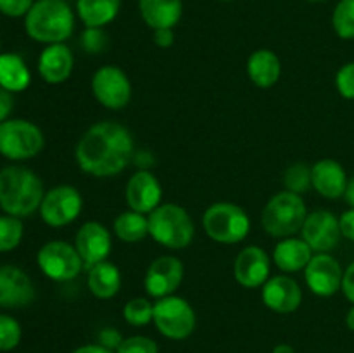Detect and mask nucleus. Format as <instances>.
Wrapping results in <instances>:
<instances>
[{"label":"nucleus","mask_w":354,"mask_h":353,"mask_svg":"<svg viewBox=\"0 0 354 353\" xmlns=\"http://www.w3.org/2000/svg\"><path fill=\"white\" fill-rule=\"evenodd\" d=\"M121 9V0H76V14L85 28H104L113 23Z\"/></svg>","instance_id":"26"},{"label":"nucleus","mask_w":354,"mask_h":353,"mask_svg":"<svg viewBox=\"0 0 354 353\" xmlns=\"http://www.w3.org/2000/svg\"><path fill=\"white\" fill-rule=\"evenodd\" d=\"M308 217L306 203L299 194L282 190L268 199L261 211V225L275 239L294 237L303 228Z\"/></svg>","instance_id":"4"},{"label":"nucleus","mask_w":354,"mask_h":353,"mask_svg":"<svg viewBox=\"0 0 354 353\" xmlns=\"http://www.w3.org/2000/svg\"><path fill=\"white\" fill-rule=\"evenodd\" d=\"M31 73L24 59L14 52L0 54V87L9 92H23L30 87Z\"/></svg>","instance_id":"27"},{"label":"nucleus","mask_w":354,"mask_h":353,"mask_svg":"<svg viewBox=\"0 0 354 353\" xmlns=\"http://www.w3.org/2000/svg\"><path fill=\"white\" fill-rule=\"evenodd\" d=\"M348 183L344 166L335 159L325 158L311 166V187L327 199H339L344 196Z\"/></svg>","instance_id":"20"},{"label":"nucleus","mask_w":354,"mask_h":353,"mask_svg":"<svg viewBox=\"0 0 354 353\" xmlns=\"http://www.w3.org/2000/svg\"><path fill=\"white\" fill-rule=\"evenodd\" d=\"M121 272L114 263L100 262L92 265L86 277L88 291L99 300H111L116 296L121 289Z\"/></svg>","instance_id":"25"},{"label":"nucleus","mask_w":354,"mask_h":353,"mask_svg":"<svg viewBox=\"0 0 354 353\" xmlns=\"http://www.w3.org/2000/svg\"><path fill=\"white\" fill-rule=\"evenodd\" d=\"M306 2H311V3H322V2H327V0H306Z\"/></svg>","instance_id":"47"},{"label":"nucleus","mask_w":354,"mask_h":353,"mask_svg":"<svg viewBox=\"0 0 354 353\" xmlns=\"http://www.w3.org/2000/svg\"><path fill=\"white\" fill-rule=\"evenodd\" d=\"M283 187L294 194H306L311 187V166L306 163H294L283 173Z\"/></svg>","instance_id":"32"},{"label":"nucleus","mask_w":354,"mask_h":353,"mask_svg":"<svg viewBox=\"0 0 354 353\" xmlns=\"http://www.w3.org/2000/svg\"><path fill=\"white\" fill-rule=\"evenodd\" d=\"M339 225H341L342 237L354 242V208H349L339 217Z\"/></svg>","instance_id":"39"},{"label":"nucleus","mask_w":354,"mask_h":353,"mask_svg":"<svg viewBox=\"0 0 354 353\" xmlns=\"http://www.w3.org/2000/svg\"><path fill=\"white\" fill-rule=\"evenodd\" d=\"M38 269L54 282H69L82 273L83 260L75 244L66 241H48L37 253Z\"/></svg>","instance_id":"9"},{"label":"nucleus","mask_w":354,"mask_h":353,"mask_svg":"<svg viewBox=\"0 0 354 353\" xmlns=\"http://www.w3.org/2000/svg\"><path fill=\"white\" fill-rule=\"evenodd\" d=\"M272 272V258L259 246H248L234 262V277L242 287L258 289L265 286Z\"/></svg>","instance_id":"15"},{"label":"nucleus","mask_w":354,"mask_h":353,"mask_svg":"<svg viewBox=\"0 0 354 353\" xmlns=\"http://www.w3.org/2000/svg\"><path fill=\"white\" fill-rule=\"evenodd\" d=\"M248 75L251 82L259 89H270L275 85L282 75V64L279 55L270 48H258L248 59Z\"/></svg>","instance_id":"24"},{"label":"nucleus","mask_w":354,"mask_h":353,"mask_svg":"<svg viewBox=\"0 0 354 353\" xmlns=\"http://www.w3.org/2000/svg\"><path fill=\"white\" fill-rule=\"evenodd\" d=\"M124 320L135 327H144L154 318V303L149 298H131L123 307Z\"/></svg>","instance_id":"30"},{"label":"nucleus","mask_w":354,"mask_h":353,"mask_svg":"<svg viewBox=\"0 0 354 353\" xmlns=\"http://www.w3.org/2000/svg\"><path fill=\"white\" fill-rule=\"evenodd\" d=\"M75 68V57L66 44H52L41 51L38 57V73L44 82L50 85H61L71 76Z\"/></svg>","instance_id":"21"},{"label":"nucleus","mask_w":354,"mask_h":353,"mask_svg":"<svg viewBox=\"0 0 354 353\" xmlns=\"http://www.w3.org/2000/svg\"><path fill=\"white\" fill-rule=\"evenodd\" d=\"M154 44L161 48H168L175 44V31L173 28H161L154 30Z\"/></svg>","instance_id":"42"},{"label":"nucleus","mask_w":354,"mask_h":353,"mask_svg":"<svg viewBox=\"0 0 354 353\" xmlns=\"http://www.w3.org/2000/svg\"><path fill=\"white\" fill-rule=\"evenodd\" d=\"M75 248L78 249L83 263L90 269L92 265L106 262L109 258L111 249H113V237L106 225L99 221H85L76 232Z\"/></svg>","instance_id":"17"},{"label":"nucleus","mask_w":354,"mask_h":353,"mask_svg":"<svg viewBox=\"0 0 354 353\" xmlns=\"http://www.w3.org/2000/svg\"><path fill=\"white\" fill-rule=\"evenodd\" d=\"M332 26L342 40H354V0H339L332 12Z\"/></svg>","instance_id":"31"},{"label":"nucleus","mask_w":354,"mask_h":353,"mask_svg":"<svg viewBox=\"0 0 354 353\" xmlns=\"http://www.w3.org/2000/svg\"><path fill=\"white\" fill-rule=\"evenodd\" d=\"M138 10L144 23L154 30L175 28L183 14L182 0H138Z\"/></svg>","instance_id":"23"},{"label":"nucleus","mask_w":354,"mask_h":353,"mask_svg":"<svg viewBox=\"0 0 354 353\" xmlns=\"http://www.w3.org/2000/svg\"><path fill=\"white\" fill-rule=\"evenodd\" d=\"M272 353H296V352H294L292 346L287 345V343H280V345H277L275 348L272 350Z\"/></svg>","instance_id":"45"},{"label":"nucleus","mask_w":354,"mask_h":353,"mask_svg":"<svg viewBox=\"0 0 354 353\" xmlns=\"http://www.w3.org/2000/svg\"><path fill=\"white\" fill-rule=\"evenodd\" d=\"M123 336L118 329L114 327H104L102 331L99 332V345H102L104 348L111 350V352L116 353V350L120 348V345L123 343Z\"/></svg>","instance_id":"38"},{"label":"nucleus","mask_w":354,"mask_h":353,"mask_svg":"<svg viewBox=\"0 0 354 353\" xmlns=\"http://www.w3.org/2000/svg\"><path fill=\"white\" fill-rule=\"evenodd\" d=\"M301 237L308 242L313 253H330L337 248L342 237L339 218L327 210L311 211L301 228Z\"/></svg>","instance_id":"14"},{"label":"nucleus","mask_w":354,"mask_h":353,"mask_svg":"<svg viewBox=\"0 0 354 353\" xmlns=\"http://www.w3.org/2000/svg\"><path fill=\"white\" fill-rule=\"evenodd\" d=\"M23 336L21 324L14 317L0 314V352H10L16 348Z\"/></svg>","instance_id":"33"},{"label":"nucleus","mask_w":354,"mask_h":353,"mask_svg":"<svg viewBox=\"0 0 354 353\" xmlns=\"http://www.w3.org/2000/svg\"><path fill=\"white\" fill-rule=\"evenodd\" d=\"M33 280L16 265L0 266V307L23 308L35 300Z\"/></svg>","instance_id":"19"},{"label":"nucleus","mask_w":354,"mask_h":353,"mask_svg":"<svg viewBox=\"0 0 354 353\" xmlns=\"http://www.w3.org/2000/svg\"><path fill=\"white\" fill-rule=\"evenodd\" d=\"M261 300L275 314H292L303 303V289L296 279L282 273L266 280L261 287Z\"/></svg>","instance_id":"18"},{"label":"nucleus","mask_w":354,"mask_h":353,"mask_svg":"<svg viewBox=\"0 0 354 353\" xmlns=\"http://www.w3.org/2000/svg\"><path fill=\"white\" fill-rule=\"evenodd\" d=\"M71 353H114V352H111V350L104 348V346L99 345V343H93V345L78 346V348L73 350Z\"/></svg>","instance_id":"43"},{"label":"nucleus","mask_w":354,"mask_h":353,"mask_svg":"<svg viewBox=\"0 0 354 353\" xmlns=\"http://www.w3.org/2000/svg\"><path fill=\"white\" fill-rule=\"evenodd\" d=\"M24 235L23 220L12 215H0V253L14 251Z\"/></svg>","instance_id":"29"},{"label":"nucleus","mask_w":354,"mask_h":353,"mask_svg":"<svg viewBox=\"0 0 354 353\" xmlns=\"http://www.w3.org/2000/svg\"><path fill=\"white\" fill-rule=\"evenodd\" d=\"M83 210V197L73 185H55L45 192L40 204V217L48 227L61 228L73 224Z\"/></svg>","instance_id":"10"},{"label":"nucleus","mask_w":354,"mask_h":353,"mask_svg":"<svg viewBox=\"0 0 354 353\" xmlns=\"http://www.w3.org/2000/svg\"><path fill=\"white\" fill-rule=\"evenodd\" d=\"M33 3L35 0H0V12L7 17H23Z\"/></svg>","instance_id":"37"},{"label":"nucleus","mask_w":354,"mask_h":353,"mask_svg":"<svg viewBox=\"0 0 354 353\" xmlns=\"http://www.w3.org/2000/svg\"><path fill=\"white\" fill-rule=\"evenodd\" d=\"M183 273H185L183 263L176 256H159L149 265L147 272H145V293L154 300L171 296L182 284Z\"/></svg>","instance_id":"13"},{"label":"nucleus","mask_w":354,"mask_h":353,"mask_svg":"<svg viewBox=\"0 0 354 353\" xmlns=\"http://www.w3.org/2000/svg\"><path fill=\"white\" fill-rule=\"evenodd\" d=\"M124 197L130 210L151 215L159 204H162L161 182L149 170H138L128 180Z\"/></svg>","instance_id":"16"},{"label":"nucleus","mask_w":354,"mask_h":353,"mask_svg":"<svg viewBox=\"0 0 354 353\" xmlns=\"http://www.w3.org/2000/svg\"><path fill=\"white\" fill-rule=\"evenodd\" d=\"M341 291L344 293L346 300L351 301L354 305V262L348 269L344 270V275H342V286Z\"/></svg>","instance_id":"41"},{"label":"nucleus","mask_w":354,"mask_h":353,"mask_svg":"<svg viewBox=\"0 0 354 353\" xmlns=\"http://www.w3.org/2000/svg\"><path fill=\"white\" fill-rule=\"evenodd\" d=\"M12 109H14L12 92H9V90H6L0 87V123L6 120H9Z\"/></svg>","instance_id":"40"},{"label":"nucleus","mask_w":354,"mask_h":353,"mask_svg":"<svg viewBox=\"0 0 354 353\" xmlns=\"http://www.w3.org/2000/svg\"><path fill=\"white\" fill-rule=\"evenodd\" d=\"M335 87L344 99L354 100V61L341 66L335 75Z\"/></svg>","instance_id":"36"},{"label":"nucleus","mask_w":354,"mask_h":353,"mask_svg":"<svg viewBox=\"0 0 354 353\" xmlns=\"http://www.w3.org/2000/svg\"><path fill=\"white\" fill-rule=\"evenodd\" d=\"M346 201H348V204L351 208H354V176L351 180H349L348 183V189H346V194H344Z\"/></svg>","instance_id":"44"},{"label":"nucleus","mask_w":354,"mask_h":353,"mask_svg":"<svg viewBox=\"0 0 354 353\" xmlns=\"http://www.w3.org/2000/svg\"><path fill=\"white\" fill-rule=\"evenodd\" d=\"M203 227L206 234L220 244H237L249 235L251 218L239 204L221 201L204 211Z\"/></svg>","instance_id":"6"},{"label":"nucleus","mask_w":354,"mask_h":353,"mask_svg":"<svg viewBox=\"0 0 354 353\" xmlns=\"http://www.w3.org/2000/svg\"><path fill=\"white\" fill-rule=\"evenodd\" d=\"M116 353H159L158 343L147 336H130L124 338Z\"/></svg>","instance_id":"34"},{"label":"nucleus","mask_w":354,"mask_h":353,"mask_svg":"<svg viewBox=\"0 0 354 353\" xmlns=\"http://www.w3.org/2000/svg\"><path fill=\"white\" fill-rule=\"evenodd\" d=\"M82 47L88 54H99L106 48L107 35L104 28H85L82 33Z\"/></svg>","instance_id":"35"},{"label":"nucleus","mask_w":354,"mask_h":353,"mask_svg":"<svg viewBox=\"0 0 354 353\" xmlns=\"http://www.w3.org/2000/svg\"><path fill=\"white\" fill-rule=\"evenodd\" d=\"M346 325H348L349 331L354 332V305L351 308H349L348 315H346Z\"/></svg>","instance_id":"46"},{"label":"nucleus","mask_w":354,"mask_h":353,"mask_svg":"<svg viewBox=\"0 0 354 353\" xmlns=\"http://www.w3.org/2000/svg\"><path fill=\"white\" fill-rule=\"evenodd\" d=\"M90 89L97 102L111 111L123 109L131 99L130 78L123 69L114 64L97 69L90 82Z\"/></svg>","instance_id":"11"},{"label":"nucleus","mask_w":354,"mask_h":353,"mask_svg":"<svg viewBox=\"0 0 354 353\" xmlns=\"http://www.w3.org/2000/svg\"><path fill=\"white\" fill-rule=\"evenodd\" d=\"M342 270L341 263L330 255V253H315L313 258L304 269V280L306 286L313 294L320 298L334 296L342 286Z\"/></svg>","instance_id":"12"},{"label":"nucleus","mask_w":354,"mask_h":353,"mask_svg":"<svg viewBox=\"0 0 354 353\" xmlns=\"http://www.w3.org/2000/svg\"><path fill=\"white\" fill-rule=\"evenodd\" d=\"M45 196L44 182L26 166H7L0 170V208L3 213L26 218L40 210Z\"/></svg>","instance_id":"2"},{"label":"nucleus","mask_w":354,"mask_h":353,"mask_svg":"<svg viewBox=\"0 0 354 353\" xmlns=\"http://www.w3.org/2000/svg\"><path fill=\"white\" fill-rule=\"evenodd\" d=\"M220 2H234V0H220Z\"/></svg>","instance_id":"48"},{"label":"nucleus","mask_w":354,"mask_h":353,"mask_svg":"<svg viewBox=\"0 0 354 353\" xmlns=\"http://www.w3.org/2000/svg\"><path fill=\"white\" fill-rule=\"evenodd\" d=\"M149 235L168 249H185L192 242L196 227L189 211L175 203H162L147 215Z\"/></svg>","instance_id":"5"},{"label":"nucleus","mask_w":354,"mask_h":353,"mask_svg":"<svg viewBox=\"0 0 354 353\" xmlns=\"http://www.w3.org/2000/svg\"><path fill=\"white\" fill-rule=\"evenodd\" d=\"M152 322L165 338L182 341L196 331L197 317L196 310L185 298L171 294L154 301Z\"/></svg>","instance_id":"8"},{"label":"nucleus","mask_w":354,"mask_h":353,"mask_svg":"<svg viewBox=\"0 0 354 353\" xmlns=\"http://www.w3.org/2000/svg\"><path fill=\"white\" fill-rule=\"evenodd\" d=\"M44 132L33 121L9 118L0 123V154L10 161H26L41 152Z\"/></svg>","instance_id":"7"},{"label":"nucleus","mask_w":354,"mask_h":353,"mask_svg":"<svg viewBox=\"0 0 354 353\" xmlns=\"http://www.w3.org/2000/svg\"><path fill=\"white\" fill-rule=\"evenodd\" d=\"M24 30L38 44H64L75 31V12L66 0H35L24 16Z\"/></svg>","instance_id":"3"},{"label":"nucleus","mask_w":354,"mask_h":353,"mask_svg":"<svg viewBox=\"0 0 354 353\" xmlns=\"http://www.w3.org/2000/svg\"><path fill=\"white\" fill-rule=\"evenodd\" d=\"M135 156L131 132L118 121L92 125L75 149V159L86 175L106 179L123 172Z\"/></svg>","instance_id":"1"},{"label":"nucleus","mask_w":354,"mask_h":353,"mask_svg":"<svg viewBox=\"0 0 354 353\" xmlns=\"http://www.w3.org/2000/svg\"><path fill=\"white\" fill-rule=\"evenodd\" d=\"M113 230L120 241L133 244L140 242L149 235V218L147 215L138 213V211L128 210L118 215L114 218Z\"/></svg>","instance_id":"28"},{"label":"nucleus","mask_w":354,"mask_h":353,"mask_svg":"<svg viewBox=\"0 0 354 353\" xmlns=\"http://www.w3.org/2000/svg\"><path fill=\"white\" fill-rule=\"evenodd\" d=\"M313 249L308 246L303 237L280 239L272 255V262L283 273H296L306 269L310 260L313 258Z\"/></svg>","instance_id":"22"}]
</instances>
